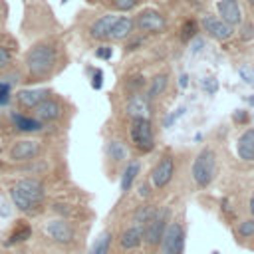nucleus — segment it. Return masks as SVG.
Listing matches in <instances>:
<instances>
[{"instance_id":"obj_22","label":"nucleus","mask_w":254,"mask_h":254,"mask_svg":"<svg viewBox=\"0 0 254 254\" xmlns=\"http://www.w3.org/2000/svg\"><path fill=\"white\" fill-rule=\"evenodd\" d=\"M167 85H169V75H167V73H159V75H155V77L151 79L149 87H147V93H145L147 99L153 101V99H157L159 95H163L165 89H167Z\"/></svg>"},{"instance_id":"obj_41","label":"nucleus","mask_w":254,"mask_h":254,"mask_svg":"<svg viewBox=\"0 0 254 254\" xmlns=\"http://www.w3.org/2000/svg\"><path fill=\"white\" fill-rule=\"evenodd\" d=\"M179 85H181V87H187V85H189V75H187V73H183V75L179 77Z\"/></svg>"},{"instance_id":"obj_9","label":"nucleus","mask_w":254,"mask_h":254,"mask_svg":"<svg viewBox=\"0 0 254 254\" xmlns=\"http://www.w3.org/2000/svg\"><path fill=\"white\" fill-rule=\"evenodd\" d=\"M173 177H175V157L171 153H165L151 171V185L157 190H161L173 181Z\"/></svg>"},{"instance_id":"obj_12","label":"nucleus","mask_w":254,"mask_h":254,"mask_svg":"<svg viewBox=\"0 0 254 254\" xmlns=\"http://www.w3.org/2000/svg\"><path fill=\"white\" fill-rule=\"evenodd\" d=\"M216 12H218V18L226 22L230 28L242 22V10L238 0H216Z\"/></svg>"},{"instance_id":"obj_27","label":"nucleus","mask_w":254,"mask_h":254,"mask_svg":"<svg viewBox=\"0 0 254 254\" xmlns=\"http://www.w3.org/2000/svg\"><path fill=\"white\" fill-rule=\"evenodd\" d=\"M236 236H238V238H244V240L254 236V216L238 222V226H236Z\"/></svg>"},{"instance_id":"obj_42","label":"nucleus","mask_w":254,"mask_h":254,"mask_svg":"<svg viewBox=\"0 0 254 254\" xmlns=\"http://www.w3.org/2000/svg\"><path fill=\"white\" fill-rule=\"evenodd\" d=\"M248 208H250V214L254 216V194L250 196V202H248Z\"/></svg>"},{"instance_id":"obj_36","label":"nucleus","mask_w":254,"mask_h":254,"mask_svg":"<svg viewBox=\"0 0 254 254\" xmlns=\"http://www.w3.org/2000/svg\"><path fill=\"white\" fill-rule=\"evenodd\" d=\"M183 113H185V107H181V109H177V113L173 111V113H171V115H169V117L165 119V127H171V125H173V123H175V121H177V119H179V117H181Z\"/></svg>"},{"instance_id":"obj_8","label":"nucleus","mask_w":254,"mask_h":254,"mask_svg":"<svg viewBox=\"0 0 254 254\" xmlns=\"http://www.w3.org/2000/svg\"><path fill=\"white\" fill-rule=\"evenodd\" d=\"M135 28L139 32H145V34H159V32H165L167 28V20L165 16L159 12V10H153V8H147V10H141L135 18Z\"/></svg>"},{"instance_id":"obj_21","label":"nucleus","mask_w":254,"mask_h":254,"mask_svg":"<svg viewBox=\"0 0 254 254\" xmlns=\"http://www.w3.org/2000/svg\"><path fill=\"white\" fill-rule=\"evenodd\" d=\"M139 173H141V165L137 161H129L127 167L123 169V175H121V181H119V189H121L123 194L127 190H131V187H133V183H135Z\"/></svg>"},{"instance_id":"obj_33","label":"nucleus","mask_w":254,"mask_h":254,"mask_svg":"<svg viewBox=\"0 0 254 254\" xmlns=\"http://www.w3.org/2000/svg\"><path fill=\"white\" fill-rule=\"evenodd\" d=\"M131 91H135V93H139V89H143L145 87V77H141V75H137V77H131V79H127V83H125Z\"/></svg>"},{"instance_id":"obj_25","label":"nucleus","mask_w":254,"mask_h":254,"mask_svg":"<svg viewBox=\"0 0 254 254\" xmlns=\"http://www.w3.org/2000/svg\"><path fill=\"white\" fill-rule=\"evenodd\" d=\"M111 232L109 230H103L97 238H95V242L91 244V248H89V252L87 254H107L109 252V246H111Z\"/></svg>"},{"instance_id":"obj_39","label":"nucleus","mask_w":254,"mask_h":254,"mask_svg":"<svg viewBox=\"0 0 254 254\" xmlns=\"http://www.w3.org/2000/svg\"><path fill=\"white\" fill-rule=\"evenodd\" d=\"M137 194H139L141 198H149V196H151V189H149V185H145V183L139 185V187H137Z\"/></svg>"},{"instance_id":"obj_3","label":"nucleus","mask_w":254,"mask_h":254,"mask_svg":"<svg viewBox=\"0 0 254 254\" xmlns=\"http://www.w3.org/2000/svg\"><path fill=\"white\" fill-rule=\"evenodd\" d=\"M190 175H192V181L198 189H206L212 181H214V175H216V155L212 149L204 147L192 161V167H190Z\"/></svg>"},{"instance_id":"obj_4","label":"nucleus","mask_w":254,"mask_h":254,"mask_svg":"<svg viewBox=\"0 0 254 254\" xmlns=\"http://www.w3.org/2000/svg\"><path fill=\"white\" fill-rule=\"evenodd\" d=\"M129 137L131 143L135 145V149L139 153H151L155 149V135H153V125L147 117H139V119H131V127H129Z\"/></svg>"},{"instance_id":"obj_35","label":"nucleus","mask_w":254,"mask_h":254,"mask_svg":"<svg viewBox=\"0 0 254 254\" xmlns=\"http://www.w3.org/2000/svg\"><path fill=\"white\" fill-rule=\"evenodd\" d=\"M103 85V71L101 69H95L93 71V77H91V87L93 89H101Z\"/></svg>"},{"instance_id":"obj_23","label":"nucleus","mask_w":254,"mask_h":254,"mask_svg":"<svg viewBox=\"0 0 254 254\" xmlns=\"http://www.w3.org/2000/svg\"><path fill=\"white\" fill-rule=\"evenodd\" d=\"M105 153H107V157H109L113 163H121V161L127 159V147H125L121 141H117V139L107 141V145H105Z\"/></svg>"},{"instance_id":"obj_24","label":"nucleus","mask_w":254,"mask_h":254,"mask_svg":"<svg viewBox=\"0 0 254 254\" xmlns=\"http://www.w3.org/2000/svg\"><path fill=\"white\" fill-rule=\"evenodd\" d=\"M159 208L155 206V204H141V206H137V210L133 212V224H137V226H145L153 216H155V212H157Z\"/></svg>"},{"instance_id":"obj_29","label":"nucleus","mask_w":254,"mask_h":254,"mask_svg":"<svg viewBox=\"0 0 254 254\" xmlns=\"http://www.w3.org/2000/svg\"><path fill=\"white\" fill-rule=\"evenodd\" d=\"M12 99V81L8 79H0V107L8 105Z\"/></svg>"},{"instance_id":"obj_5","label":"nucleus","mask_w":254,"mask_h":254,"mask_svg":"<svg viewBox=\"0 0 254 254\" xmlns=\"http://www.w3.org/2000/svg\"><path fill=\"white\" fill-rule=\"evenodd\" d=\"M185 244H187L185 226L177 220H171L159 242L161 254H185Z\"/></svg>"},{"instance_id":"obj_45","label":"nucleus","mask_w":254,"mask_h":254,"mask_svg":"<svg viewBox=\"0 0 254 254\" xmlns=\"http://www.w3.org/2000/svg\"><path fill=\"white\" fill-rule=\"evenodd\" d=\"M0 153H2V143H0Z\"/></svg>"},{"instance_id":"obj_20","label":"nucleus","mask_w":254,"mask_h":254,"mask_svg":"<svg viewBox=\"0 0 254 254\" xmlns=\"http://www.w3.org/2000/svg\"><path fill=\"white\" fill-rule=\"evenodd\" d=\"M12 121H14L16 131H20V133H38L44 127V123L38 121L36 117H28L22 113H12Z\"/></svg>"},{"instance_id":"obj_34","label":"nucleus","mask_w":254,"mask_h":254,"mask_svg":"<svg viewBox=\"0 0 254 254\" xmlns=\"http://www.w3.org/2000/svg\"><path fill=\"white\" fill-rule=\"evenodd\" d=\"M95 56H97L99 60H111L113 50H111V46H99V48L95 50Z\"/></svg>"},{"instance_id":"obj_28","label":"nucleus","mask_w":254,"mask_h":254,"mask_svg":"<svg viewBox=\"0 0 254 254\" xmlns=\"http://www.w3.org/2000/svg\"><path fill=\"white\" fill-rule=\"evenodd\" d=\"M196 32H198V24L194 20H187L183 24V30H181V40L183 42H190L192 38H196Z\"/></svg>"},{"instance_id":"obj_38","label":"nucleus","mask_w":254,"mask_h":254,"mask_svg":"<svg viewBox=\"0 0 254 254\" xmlns=\"http://www.w3.org/2000/svg\"><path fill=\"white\" fill-rule=\"evenodd\" d=\"M202 46H204V42H202L200 38H192V42H190V52H192V54H198V52L202 50Z\"/></svg>"},{"instance_id":"obj_43","label":"nucleus","mask_w":254,"mask_h":254,"mask_svg":"<svg viewBox=\"0 0 254 254\" xmlns=\"http://www.w3.org/2000/svg\"><path fill=\"white\" fill-rule=\"evenodd\" d=\"M248 2H250V4H254V0H248Z\"/></svg>"},{"instance_id":"obj_15","label":"nucleus","mask_w":254,"mask_h":254,"mask_svg":"<svg viewBox=\"0 0 254 254\" xmlns=\"http://www.w3.org/2000/svg\"><path fill=\"white\" fill-rule=\"evenodd\" d=\"M125 113L131 119H139V117H147L149 119V115H151V101L143 93H133L127 99V103H125Z\"/></svg>"},{"instance_id":"obj_19","label":"nucleus","mask_w":254,"mask_h":254,"mask_svg":"<svg viewBox=\"0 0 254 254\" xmlns=\"http://www.w3.org/2000/svg\"><path fill=\"white\" fill-rule=\"evenodd\" d=\"M119 244L123 250H135L143 244V228L137 226V224H131L129 228H125L121 232V238H119Z\"/></svg>"},{"instance_id":"obj_11","label":"nucleus","mask_w":254,"mask_h":254,"mask_svg":"<svg viewBox=\"0 0 254 254\" xmlns=\"http://www.w3.org/2000/svg\"><path fill=\"white\" fill-rule=\"evenodd\" d=\"M200 24H202V30H204L210 38H214V40L224 42V40H228V38L232 36V28H230L226 22H222L218 16H214V14L202 16Z\"/></svg>"},{"instance_id":"obj_30","label":"nucleus","mask_w":254,"mask_h":254,"mask_svg":"<svg viewBox=\"0 0 254 254\" xmlns=\"http://www.w3.org/2000/svg\"><path fill=\"white\" fill-rule=\"evenodd\" d=\"M10 64H12V52H10L6 46L0 44V73H2Z\"/></svg>"},{"instance_id":"obj_40","label":"nucleus","mask_w":254,"mask_h":254,"mask_svg":"<svg viewBox=\"0 0 254 254\" xmlns=\"http://www.w3.org/2000/svg\"><path fill=\"white\" fill-rule=\"evenodd\" d=\"M240 75L244 77V81H246V83H254V75H250L246 67H240Z\"/></svg>"},{"instance_id":"obj_16","label":"nucleus","mask_w":254,"mask_h":254,"mask_svg":"<svg viewBox=\"0 0 254 254\" xmlns=\"http://www.w3.org/2000/svg\"><path fill=\"white\" fill-rule=\"evenodd\" d=\"M115 20H117V16L115 14H105V16H101V18H97L91 26H89V36L93 38V40H109V34H111V28H113V24H115Z\"/></svg>"},{"instance_id":"obj_18","label":"nucleus","mask_w":254,"mask_h":254,"mask_svg":"<svg viewBox=\"0 0 254 254\" xmlns=\"http://www.w3.org/2000/svg\"><path fill=\"white\" fill-rule=\"evenodd\" d=\"M135 30V20L131 16H117L113 28H111V34H109V40H127Z\"/></svg>"},{"instance_id":"obj_32","label":"nucleus","mask_w":254,"mask_h":254,"mask_svg":"<svg viewBox=\"0 0 254 254\" xmlns=\"http://www.w3.org/2000/svg\"><path fill=\"white\" fill-rule=\"evenodd\" d=\"M139 2H141V0H113V6H115L117 10H121V12H129V10L137 8Z\"/></svg>"},{"instance_id":"obj_7","label":"nucleus","mask_w":254,"mask_h":254,"mask_svg":"<svg viewBox=\"0 0 254 254\" xmlns=\"http://www.w3.org/2000/svg\"><path fill=\"white\" fill-rule=\"evenodd\" d=\"M42 153V143L36 139H18L8 151L10 161L14 163H30Z\"/></svg>"},{"instance_id":"obj_31","label":"nucleus","mask_w":254,"mask_h":254,"mask_svg":"<svg viewBox=\"0 0 254 254\" xmlns=\"http://www.w3.org/2000/svg\"><path fill=\"white\" fill-rule=\"evenodd\" d=\"M202 89H204L208 95H214V93L218 91V79L212 77V75L204 77V79H202Z\"/></svg>"},{"instance_id":"obj_1","label":"nucleus","mask_w":254,"mask_h":254,"mask_svg":"<svg viewBox=\"0 0 254 254\" xmlns=\"http://www.w3.org/2000/svg\"><path fill=\"white\" fill-rule=\"evenodd\" d=\"M58 62V48L52 42H40L34 44L24 58L26 73L30 81H42L48 75H52Z\"/></svg>"},{"instance_id":"obj_26","label":"nucleus","mask_w":254,"mask_h":254,"mask_svg":"<svg viewBox=\"0 0 254 254\" xmlns=\"http://www.w3.org/2000/svg\"><path fill=\"white\" fill-rule=\"evenodd\" d=\"M30 234H32V230H30V226L28 224H18L12 232H10V236H8V240L4 242L6 246H12V244H18V242H22V240H28L30 238Z\"/></svg>"},{"instance_id":"obj_10","label":"nucleus","mask_w":254,"mask_h":254,"mask_svg":"<svg viewBox=\"0 0 254 254\" xmlns=\"http://www.w3.org/2000/svg\"><path fill=\"white\" fill-rule=\"evenodd\" d=\"M46 232H48V236L56 244H64V246L71 244L73 238H75V230H73V226L65 218H54V220H50L46 224Z\"/></svg>"},{"instance_id":"obj_17","label":"nucleus","mask_w":254,"mask_h":254,"mask_svg":"<svg viewBox=\"0 0 254 254\" xmlns=\"http://www.w3.org/2000/svg\"><path fill=\"white\" fill-rule=\"evenodd\" d=\"M236 155L242 161H254V129H246L236 139Z\"/></svg>"},{"instance_id":"obj_44","label":"nucleus","mask_w":254,"mask_h":254,"mask_svg":"<svg viewBox=\"0 0 254 254\" xmlns=\"http://www.w3.org/2000/svg\"><path fill=\"white\" fill-rule=\"evenodd\" d=\"M153 254H161V250H159V252H153Z\"/></svg>"},{"instance_id":"obj_13","label":"nucleus","mask_w":254,"mask_h":254,"mask_svg":"<svg viewBox=\"0 0 254 254\" xmlns=\"http://www.w3.org/2000/svg\"><path fill=\"white\" fill-rule=\"evenodd\" d=\"M34 117L42 123H50V121H56L62 117V103L54 97H46L44 101H40L36 107H34Z\"/></svg>"},{"instance_id":"obj_14","label":"nucleus","mask_w":254,"mask_h":254,"mask_svg":"<svg viewBox=\"0 0 254 254\" xmlns=\"http://www.w3.org/2000/svg\"><path fill=\"white\" fill-rule=\"evenodd\" d=\"M52 91L46 87H34V89H20L16 93V101L20 109H34L40 101H44L46 97H50Z\"/></svg>"},{"instance_id":"obj_37","label":"nucleus","mask_w":254,"mask_h":254,"mask_svg":"<svg viewBox=\"0 0 254 254\" xmlns=\"http://www.w3.org/2000/svg\"><path fill=\"white\" fill-rule=\"evenodd\" d=\"M232 119H234L236 123H246V121H248V113H246L244 109H238V111H234Z\"/></svg>"},{"instance_id":"obj_6","label":"nucleus","mask_w":254,"mask_h":254,"mask_svg":"<svg viewBox=\"0 0 254 254\" xmlns=\"http://www.w3.org/2000/svg\"><path fill=\"white\" fill-rule=\"evenodd\" d=\"M169 222H171V210H169V206L159 208L155 212V216L143 226V242L147 246H151V248L159 246L161 236H163V232H165V228H167Z\"/></svg>"},{"instance_id":"obj_2","label":"nucleus","mask_w":254,"mask_h":254,"mask_svg":"<svg viewBox=\"0 0 254 254\" xmlns=\"http://www.w3.org/2000/svg\"><path fill=\"white\" fill-rule=\"evenodd\" d=\"M12 202L18 210L36 214L42 208V202L46 198V187L40 179H20L12 189H10Z\"/></svg>"}]
</instances>
